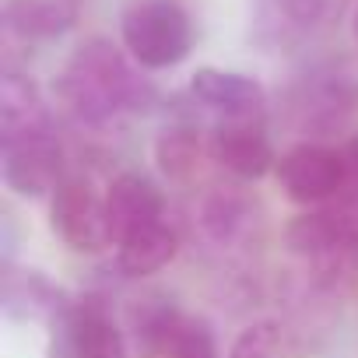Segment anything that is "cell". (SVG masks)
<instances>
[{"mask_svg":"<svg viewBox=\"0 0 358 358\" xmlns=\"http://www.w3.org/2000/svg\"><path fill=\"white\" fill-rule=\"evenodd\" d=\"M57 99L78 123L109 127L120 116L144 113L155 102V85L137 74L127 50L106 36H92L57 74Z\"/></svg>","mask_w":358,"mask_h":358,"instance_id":"6da1fadb","label":"cell"},{"mask_svg":"<svg viewBox=\"0 0 358 358\" xmlns=\"http://www.w3.org/2000/svg\"><path fill=\"white\" fill-rule=\"evenodd\" d=\"M190 99L222 120H264L267 113V88L239 71L201 67L190 78Z\"/></svg>","mask_w":358,"mask_h":358,"instance_id":"ba28073f","label":"cell"},{"mask_svg":"<svg viewBox=\"0 0 358 358\" xmlns=\"http://www.w3.org/2000/svg\"><path fill=\"white\" fill-rule=\"evenodd\" d=\"M278 183L292 204L302 208H323L334 201L351 179V158L348 151H337L320 141H302L292 144L278 158Z\"/></svg>","mask_w":358,"mask_h":358,"instance_id":"3957f363","label":"cell"},{"mask_svg":"<svg viewBox=\"0 0 358 358\" xmlns=\"http://www.w3.org/2000/svg\"><path fill=\"white\" fill-rule=\"evenodd\" d=\"M278 348H281L278 323L260 320V323H250L236 334V341L229 348V358H278Z\"/></svg>","mask_w":358,"mask_h":358,"instance_id":"d6986e66","label":"cell"},{"mask_svg":"<svg viewBox=\"0 0 358 358\" xmlns=\"http://www.w3.org/2000/svg\"><path fill=\"white\" fill-rule=\"evenodd\" d=\"M0 176H4V187L18 197H53V190L67 176V155L57 130L18 144H4L0 148Z\"/></svg>","mask_w":358,"mask_h":358,"instance_id":"5b68a950","label":"cell"},{"mask_svg":"<svg viewBox=\"0 0 358 358\" xmlns=\"http://www.w3.org/2000/svg\"><path fill=\"white\" fill-rule=\"evenodd\" d=\"M120 39L141 71H169L194 50V22L179 0H134L120 18Z\"/></svg>","mask_w":358,"mask_h":358,"instance_id":"7a4b0ae2","label":"cell"},{"mask_svg":"<svg viewBox=\"0 0 358 358\" xmlns=\"http://www.w3.org/2000/svg\"><path fill=\"white\" fill-rule=\"evenodd\" d=\"M60 330V355L64 358H127V341L120 323L113 320L109 306L95 295L71 302L57 316Z\"/></svg>","mask_w":358,"mask_h":358,"instance_id":"8992f818","label":"cell"},{"mask_svg":"<svg viewBox=\"0 0 358 358\" xmlns=\"http://www.w3.org/2000/svg\"><path fill=\"white\" fill-rule=\"evenodd\" d=\"M50 225L53 232L78 253H99L113 246L109 218H106V194L92 187V179L67 172L64 183L50 197Z\"/></svg>","mask_w":358,"mask_h":358,"instance_id":"277c9868","label":"cell"},{"mask_svg":"<svg viewBox=\"0 0 358 358\" xmlns=\"http://www.w3.org/2000/svg\"><path fill=\"white\" fill-rule=\"evenodd\" d=\"M165 358H218V344H215V334L204 320L197 316H183L176 323L165 351Z\"/></svg>","mask_w":358,"mask_h":358,"instance_id":"2e32d148","label":"cell"},{"mask_svg":"<svg viewBox=\"0 0 358 358\" xmlns=\"http://www.w3.org/2000/svg\"><path fill=\"white\" fill-rule=\"evenodd\" d=\"M78 22V0H4V32L22 43H50Z\"/></svg>","mask_w":358,"mask_h":358,"instance_id":"8fae6325","label":"cell"},{"mask_svg":"<svg viewBox=\"0 0 358 358\" xmlns=\"http://www.w3.org/2000/svg\"><path fill=\"white\" fill-rule=\"evenodd\" d=\"M201 222H204L208 236H215L218 243H225V239H232V236L243 229V222H246V204L236 201L232 194H215V197H208Z\"/></svg>","mask_w":358,"mask_h":358,"instance_id":"ac0fdd59","label":"cell"},{"mask_svg":"<svg viewBox=\"0 0 358 358\" xmlns=\"http://www.w3.org/2000/svg\"><path fill=\"white\" fill-rule=\"evenodd\" d=\"M176 253H179V232L169 225V218H162L116 243V271L123 278H148L158 274Z\"/></svg>","mask_w":358,"mask_h":358,"instance_id":"7c38bea8","label":"cell"},{"mask_svg":"<svg viewBox=\"0 0 358 358\" xmlns=\"http://www.w3.org/2000/svg\"><path fill=\"white\" fill-rule=\"evenodd\" d=\"M4 302H8V313H15V316H60L71 306L39 271L8 274Z\"/></svg>","mask_w":358,"mask_h":358,"instance_id":"4fadbf2b","label":"cell"},{"mask_svg":"<svg viewBox=\"0 0 358 358\" xmlns=\"http://www.w3.org/2000/svg\"><path fill=\"white\" fill-rule=\"evenodd\" d=\"M348 158H351V172L358 176V137H351V144H348Z\"/></svg>","mask_w":358,"mask_h":358,"instance_id":"ffe728a7","label":"cell"},{"mask_svg":"<svg viewBox=\"0 0 358 358\" xmlns=\"http://www.w3.org/2000/svg\"><path fill=\"white\" fill-rule=\"evenodd\" d=\"M53 130L57 127L43 88L29 74L8 67L4 78H0V148L29 137H43Z\"/></svg>","mask_w":358,"mask_h":358,"instance_id":"9c48e42d","label":"cell"},{"mask_svg":"<svg viewBox=\"0 0 358 358\" xmlns=\"http://www.w3.org/2000/svg\"><path fill=\"white\" fill-rule=\"evenodd\" d=\"M201 155H204V141L201 130L190 123H172L155 141V162L169 179H187L197 169Z\"/></svg>","mask_w":358,"mask_h":358,"instance_id":"5bb4252c","label":"cell"},{"mask_svg":"<svg viewBox=\"0 0 358 358\" xmlns=\"http://www.w3.org/2000/svg\"><path fill=\"white\" fill-rule=\"evenodd\" d=\"M179 320H183V313H179L172 306V299H165V295L137 299V306L130 309V330H134L137 344L148 348V351H165Z\"/></svg>","mask_w":358,"mask_h":358,"instance_id":"9a60e30c","label":"cell"},{"mask_svg":"<svg viewBox=\"0 0 358 358\" xmlns=\"http://www.w3.org/2000/svg\"><path fill=\"white\" fill-rule=\"evenodd\" d=\"M281 15L299 25V29H320V25H330L337 22L348 8L351 0H278Z\"/></svg>","mask_w":358,"mask_h":358,"instance_id":"e0dca14e","label":"cell"},{"mask_svg":"<svg viewBox=\"0 0 358 358\" xmlns=\"http://www.w3.org/2000/svg\"><path fill=\"white\" fill-rule=\"evenodd\" d=\"M106 218L113 232V246L137 229H148L165 218L162 190L141 172H120L106 187Z\"/></svg>","mask_w":358,"mask_h":358,"instance_id":"30bf717a","label":"cell"},{"mask_svg":"<svg viewBox=\"0 0 358 358\" xmlns=\"http://www.w3.org/2000/svg\"><path fill=\"white\" fill-rule=\"evenodd\" d=\"M208 155L243 183H257L271 169H278V155L264 130V120H222L211 130Z\"/></svg>","mask_w":358,"mask_h":358,"instance_id":"52a82bcc","label":"cell"},{"mask_svg":"<svg viewBox=\"0 0 358 358\" xmlns=\"http://www.w3.org/2000/svg\"><path fill=\"white\" fill-rule=\"evenodd\" d=\"M351 36H355V43H358V4H355V11H351Z\"/></svg>","mask_w":358,"mask_h":358,"instance_id":"44dd1931","label":"cell"}]
</instances>
